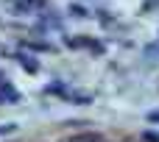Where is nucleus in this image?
I'll return each mask as SVG.
<instances>
[{"instance_id":"nucleus-1","label":"nucleus","mask_w":159,"mask_h":142,"mask_svg":"<svg viewBox=\"0 0 159 142\" xmlns=\"http://www.w3.org/2000/svg\"><path fill=\"white\" fill-rule=\"evenodd\" d=\"M64 142H103V137L101 134H75V137H70Z\"/></svg>"},{"instance_id":"nucleus-2","label":"nucleus","mask_w":159,"mask_h":142,"mask_svg":"<svg viewBox=\"0 0 159 142\" xmlns=\"http://www.w3.org/2000/svg\"><path fill=\"white\" fill-rule=\"evenodd\" d=\"M17 59H20V64H22V67H25L28 73H36V70H39V64H36V61H34L31 56H17Z\"/></svg>"},{"instance_id":"nucleus-3","label":"nucleus","mask_w":159,"mask_h":142,"mask_svg":"<svg viewBox=\"0 0 159 142\" xmlns=\"http://www.w3.org/2000/svg\"><path fill=\"white\" fill-rule=\"evenodd\" d=\"M39 6H45V0H20V3H17V8H22V11H25V8L31 11V8H39Z\"/></svg>"},{"instance_id":"nucleus-4","label":"nucleus","mask_w":159,"mask_h":142,"mask_svg":"<svg viewBox=\"0 0 159 142\" xmlns=\"http://www.w3.org/2000/svg\"><path fill=\"white\" fill-rule=\"evenodd\" d=\"M22 47H28V50H50V45H45V42H22Z\"/></svg>"},{"instance_id":"nucleus-5","label":"nucleus","mask_w":159,"mask_h":142,"mask_svg":"<svg viewBox=\"0 0 159 142\" xmlns=\"http://www.w3.org/2000/svg\"><path fill=\"white\" fill-rule=\"evenodd\" d=\"M67 98H70V100H75V103H89V100H92L89 95H78V92H70Z\"/></svg>"},{"instance_id":"nucleus-6","label":"nucleus","mask_w":159,"mask_h":142,"mask_svg":"<svg viewBox=\"0 0 159 142\" xmlns=\"http://www.w3.org/2000/svg\"><path fill=\"white\" fill-rule=\"evenodd\" d=\"M70 14H75V17H87V11H84L81 6H70Z\"/></svg>"},{"instance_id":"nucleus-7","label":"nucleus","mask_w":159,"mask_h":142,"mask_svg":"<svg viewBox=\"0 0 159 142\" xmlns=\"http://www.w3.org/2000/svg\"><path fill=\"white\" fill-rule=\"evenodd\" d=\"M143 140L145 142H159V134H151V131H148V134H143Z\"/></svg>"},{"instance_id":"nucleus-8","label":"nucleus","mask_w":159,"mask_h":142,"mask_svg":"<svg viewBox=\"0 0 159 142\" xmlns=\"http://www.w3.org/2000/svg\"><path fill=\"white\" fill-rule=\"evenodd\" d=\"M14 128H17V126H14V123H8V126H3V128H0V137H3V134H11V131H14Z\"/></svg>"},{"instance_id":"nucleus-9","label":"nucleus","mask_w":159,"mask_h":142,"mask_svg":"<svg viewBox=\"0 0 159 142\" xmlns=\"http://www.w3.org/2000/svg\"><path fill=\"white\" fill-rule=\"evenodd\" d=\"M148 120H151V123H159V112H151V114H148Z\"/></svg>"},{"instance_id":"nucleus-10","label":"nucleus","mask_w":159,"mask_h":142,"mask_svg":"<svg viewBox=\"0 0 159 142\" xmlns=\"http://www.w3.org/2000/svg\"><path fill=\"white\" fill-rule=\"evenodd\" d=\"M0 87H3V75H0Z\"/></svg>"}]
</instances>
